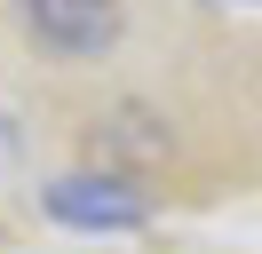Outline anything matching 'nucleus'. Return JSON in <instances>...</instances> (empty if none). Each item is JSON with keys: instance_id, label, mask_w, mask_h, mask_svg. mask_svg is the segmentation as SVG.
Returning <instances> with one entry per match:
<instances>
[{"instance_id": "nucleus-1", "label": "nucleus", "mask_w": 262, "mask_h": 254, "mask_svg": "<svg viewBox=\"0 0 262 254\" xmlns=\"http://www.w3.org/2000/svg\"><path fill=\"white\" fill-rule=\"evenodd\" d=\"M16 16L32 32V48L56 64H88L119 40V0H16Z\"/></svg>"}, {"instance_id": "nucleus-2", "label": "nucleus", "mask_w": 262, "mask_h": 254, "mask_svg": "<svg viewBox=\"0 0 262 254\" xmlns=\"http://www.w3.org/2000/svg\"><path fill=\"white\" fill-rule=\"evenodd\" d=\"M40 206H48L64 230H143V190L119 183V175H64V183L40 190Z\"/></svg>"}]
</instances>
